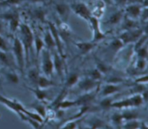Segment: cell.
<instances>
[{
  "mask_svg": "<svg viewBox=\"0 0 148 129\" xmlns=\"http://www.w3.org/2000/svg\"><path fill=\"white\" fill-rule=\"evenodd\" d=\"M22 32H23V38H24V43L25 45L26 50H27V52L28 48H31L32 43H33V34H32L30 29L26 25H23V26H22Z\"/></svg>",
  "mask_w": 148,
  "mask_h": 129,
  "instance_id": "obj_1",
  "label": "cell"
},
{
  "mask_svg": "<svg viewBox=\"0 0 148 129\" xmlns=\"http://www.w3.org/2000/svg\"><path fill=\"white\" fill-rule=\"evenodd\" d=\"M14 51L16 56H17V61H18L19 66L20 69L23 70V46L19 39L16 38L14 40Z\"/></svg>",
  "mask_w": 148,
  "mask_h": 129,
  "instance_id": "obj_2",
  "label": "cell"
},
{
  "mask_svg": "<svg viewBox=\"0 0 148 129\" xmlns=\"http://www.w3.org/2000/svg\"><path fill=\"white\" fill-rule=\"evenodd\" d=\"M74 9H75V12H76L78 15L80 16V17L86 19V20L90 19V12L88 7H87L85 4H83V3L77 4L76 5H75V7H74Z\"/></svg>",
  "mask_w": 148,
  "mask_h": 129,
  "instance_id": "obj_3",
  "label": "cell"
},
{
  "mask_svg": "<svg viewBox=\"0 0 148 129\" xmlns=\"http://www.w3.org/2000/svg\"><path fill=\"white\" fill-rule=\"evenodd\" d=\"M4 18L7 19L10 21V27H11V30L12 31H14V30L17 29V26L19 25V17H18V14H4Z\"/></svg>",
  "mask_w": 148,
  "mask_h": 129,
  "instance_id": "obj_4",
  "label": "cell"
},
{
  "mask_svg": "<svg viewBox=\"0 0 148 129\" xmlns=\"http://www.w3.org/2000/svg\"><path fill=\"white\" fill-rule=\"evenodd\" d=\"M141 30H137V31L133 32V33H124L121 36V38L124 43H128V42L135 40L137 38H139L141 35Z\"/></svg>",
  "mask_w": 148,
  "mask_h": 129,
  "instance_id": "obj_5",
  "label": "cell"
},
{
  "mask_svg": "<svg viewBox=\"0 0 148 129\" xmlns=\"http://www.w3.org/2000/svg\"><path fill=\"white\" fill-rule=\"evenodd\" d=\"M91 20V23H92V25H93L94 30L95 32V40H100L101 38H104V35L103 33H101V31L99 30V28H98V23L97 19L94 18V17H90Z\"/></svg>",
  "mask_w": 148,
  "mask_h": 129,
  "instance_id": "obj_6",
  "label": "cell"
},
{
  "mask_svg": "<svg viewBox=\"0 0 148 129\" xmlns=\"http://www.w3.org/2000/svg\"><path fill=\"white\" fill-rule=\"evenodd\" d=\"M127 10L129 14L132 16V17H137L140 14V12H141L140 6L135 5V4L129 6L127 8Z\"/></svg>",
  "mask_w": 148,
  "mask_h": 129,
  "instance_id": "obj_7",
  "label": "cell"
},
{
  "mask_svg": "<svg viewBox=\"0 0 148 129\" xmlns=\"http://www.w3.org/2000/svg\"><path fill=\"white\" fill-rule=\"evenodd\" d=\"M52 70H53V63L51 59L47 56L43 63V71L46 74L49 75L52 73Z\"/></svg>",
  "mask_w": 148,
  "mask_h": 129,
  "instance_id": "obj_8",
  "label": "cell"
},
{
  "mask_svg": "<svg viewBox=\"0 0 148 129\" xmlns=\"http://www.w3.org/2000/svg\"><path fill=\"white\" fill-rule=\"evenodd\" d=\"M95 85H96V82H94L92 79H86L80 84V87L81 89H85V90H89L92 89Z\"/></svg>",
  "mask_w": 148,
  "mask_h": 129,
  "instance_id": "obj_9",
  "label": "cell"
},
{
  "mask_svg": "<svg viewBox=\"0 0 148 129\" xmlns=\"http://www.w3.org/2000/svg\"><path fill=\"white\" fill-rule=\"evenodd\" d=\"M56 10L62 16H66L69 12V8L66 4H59L56 5Z\"/></svg>",
  "mask_w": 148,
  "mask_h": 129,
  "instance_id": "obj_10",
  "label": "cell"
},
{
  "mask_svg": "<svg viewBox=\"0 0 148 129\" xmlns=\"http://www.w3.org/2000/svg\"><path fill=\"white\" fill-rule=\"evenodd\" d=\"M77 46L83 53H88L90 50H91V49L93 48V45L91 44V43H77Z\"/></svg>",
  "mask_w": 148,
  "mask_h": 129,
  "instance_id": "obj_11",
  "label": "cell"
},
{
  "mask_svg": "<svg viewBox=\"0 0 148 129\" xmlns=\"http://www.w3.org/2000/svg\"><path fill=\"white\" fill-rule=\"evenodd\" d=\"M38 83L39 86L40 87H47L51 86V85H53L52 82L48 80L47 79L44 77H42V76H39L38 79Z\"/></svg>",
  "mask_w": 148,
  "mask_h": 129,
  "instance_id": "obj_12",
  "label": "cell"
},
{
  "mask_svg": "<svg viewBox=\"0 0 148 129\" xmlns=\"http://www.w3.org/2000/svg\"><path fill=\"white\" fill-rule=\"evenodd\" d=\"M119 90L118 87L115 86V85H108L105 87L103 90V94L105 95H110V94L114 93V92H117Z\"/></svg>",
  "mask_w": 148,
  "mask_h": 129,
  "instance_id": "obj_13",
  "label": "cell"
},
{
  "mask_svg": "<svg viewBox=\"0 0 148 129\" xmlns=\"http://www.w3.org/2000/svg\"><path fill=\"white\" fill-rule=\"evenodd\" d=\"M93 99V96L92 95H84L82 98H79L78 101H77L76 104H79V105H85L88 102H91Z\"/></svg>",
  "mask_w": 148,
  "mask_h": 129,
  "instance_id": "obj_14",
  "label": "cell"
},
{
  "mask_svg": "<svg viewBox=\"0 0 148 129\" xmlns=\"http://www.w3.org/2000/svg\"><path fill=\"white\" fill-rule=\"evenodd\" d=\"M45 41H46V43L49 48H53L56 46L53 38H52V36L51 35L49 32L46 33V36H45Z\"/></svg>",
  "mask_w": 148,
  "mask_h": 129,
  "instance_id": "obj_15",
  "label": "cell"
},
{
  "mask_svg": "<svg viewBox=\"0 0 148 129\" xmlns=\"http://www.w3.org/2000/svg\"><path fill=\"white\" fill-rule=\"evenodd\" d=\"M122 17V13L121 12H118L115 13V14H113L112 16L110 18V23H112V24H115L117 23L120 20V19Z\"/></svg>",
  "mask_w": 148,
  "mask_h": 129,
  "instance_id": "obj_16",
  "label": "cell"
},
{
  "mask_svg": "<svg viewBox=\"0 0 148 129\" xmlns=\"http://www.w3.org/2000/svg\"><path fill=\"white\" fill-rule=\"evenodd\" d=\"M38 74L36 70H31L29 72V78L33 81V82H38Z\"/></svg>",
  "mask_w": 148,
  "mask_h": 129,
  "instance_id": "obj_17",
  "label": "cell"
},
{
  "mask_svg": "<svg viewBox=\"0 0 148 129\" xmlns=\"http://www.w3.org/2000/svg\"><path fill=\"white\" fill-rule=\"evenodd\" d=\"M23 0H4L0 2V5H14L17 4Z\"/></svg>",
  "mask_w": 148,
  "mask_h": 129,
  "instance_id": "obj_18",
  "label": "cell"
},
{
  "mask_svg": "<svg viewBox=\"0 0 148 129\" xmlns=\"http://www.w3.org/2000/svg\"><path fill=\"white\" fill-rule=\"evenodd\" d=\"M0 61H1L2 63H4V64H7V65L10 64L9 57L7 56V55L5 53H4V52L0 51Z\"/></svg>",
  "mask_w": 148,
  "mask_h": 129,
  "instance_id": "obj_19",
  "label": "cell"
},
{
  "mask_svg": "<svg viewBox=\"0 0 148 129\" xmlns=\"http://www.w3.org/2000/svg\"><path fill=\"white\" fill-rule=\"evenodd\" d=\"M50 27H51V32H52V33H53V36H54L55 38H55V39H56V44L57 45V46H58V48H59V51H61V48H60V42H59V37H58L57 33H56V29H55L54 26H53V25L51 24H51H50Z\"/></svg>",
  "mask_w": 148,
  "mask_h": 129,
  "instance_id": "obj_20",
  "label": "cell"
},
{
  "mask_svg": "<svg viewBox=\"0 0 148 129\" xmlns=\"http://www.w3.org/2000/svg\"><path fill=\"white\" fill-rule=\"evenodd\" d=\"M36 51H37V54H38L39 52L40 51L41 48L43 46V43L40 38L37 37L36 39Z\"/></svg>",
  "mask_w": 148,
  "mask_h": 129,
  "instance_id": "obj_21",
  "label": "cell"
},
{
  "mask_svg": "<svg viewBox=\"0 0 148 129\" xmlns=\"http://www.w3.org/2000/svg\"><path fill=\"white\" fill-rule=\"evenodd\" d=\"M77 81V74H72L70 77L69 78L67 81V85L68 86H72V85H75Z\"/></svg>",
  "mask_w": 148,
  "mask_h": 129,
  "instance_id": "obj_22",
  "label": "cell"
},
{
  "mask_svg": "<svg viewBox=\"0 0 148 129\" xmlns=\"http://www.w3.org/2000/svg\"><path fill=\"white\" fill-rule=\"evenodd\" d=\"M55 66H56V70L58 71L59 74H61V71H62V61L59 59V58L58 56L55 57Z\"/></svg>",
  "mask_w": 148,
  "mask_h": 129,
  "instance_id": "obj_23",
  "label": "cell"
},
{
  "mask_svg": "<svg viewBox=\"0 0 148 129\" xmlns=\"http://www.w3.org/2000/svg\"><path fill=\"white\" fill-rule=\"evenodd\" d=\"M112 48L115 50H118L120 48H121V46H123L122 44V42L119 40H115L114 42L112 43Z\"/></svg>",
  "mask_w": 148,
  "mask_h": 129,
  "instance_id": "obj_24",
  "label": "cell"
},
{
  "mask_svg": "<svg viewBox=\"0 0 148 129\" xmlns=\"http://www.w3.org/2000/svg\"><path fill=\"white\" fill-rule=\"evenodd\" d=\"M76 104V102H69V101H66V102H63L62 103H61L59 105V107L63 108H69V107L72 106V105H75Z\"/></svg>",
  "mask_w": 148,
  "mask_h": 129,
  "instance_id": "obj_25",
  "label": "cell"
},
{
  "mask_svg": "<svg viewBox=\"0 0 148 129\" xmlns=\"http://www.w3.org/2000/svg\"><path fill=\"white\" fill-rule=\"evenodd\" d=\"M8 79L12 83H17L18 82V77L17 76V75L13 74H8Z\"/></svg>",
  "mask_w": 148,
  "mask_h": 129,
  "instance_id": "obj_26",
  "label": "cell"
},
{
  "mask_svg": "<svg viewBox=\"0 0 148 129\" xmlns=\"http://www.w3.org/2000/svg\"><path fill=\"white\" fill-rule=\"evenodd\" d=\"M0 49L4 51L7 50V44H6L5 41H4V40L1 37H0Z\"/></svg>",
  "mask_w": 148,
  "mask_h": 129,
  "instance_id": "obj_27",
  "label": "cell"
},
{
  "mask_svg": "<svg viewBox=\"0 0 148 129\" xmlns=\"http://www.w3.org/2000/svg\"><path fill=\"white\" fill-rule=\"evenodd\" d=\"M91 76H92V78L93 79H100L101 76V73H100L99 71L98 70H94L93 72L91 73Z\"/></svg>",
  "mask_w": 148,
  "mask_h": 129,
  "instance_id": "obj_28",
  "label": "cell"
},
{
  "mask_svg": "<svg viewBox=\"0 0 148 129\" xmlns=\"http://www.w3.org/2000/svg\"><path fill=\"white\" fill-rule=\"evenodd\" d=\"M35 92H36V96H37L38 98L39 99H40V100L44 99V98H46V93H45L44 92H43V91L36 90Z\"/></svg>",
  "mask_w": 148,
  "mask_h": 129,
  "instance_id": "obj_29",
  "label": "cell"
},
{
  "mask_svg": "<svg viewBox=\"0 0 148 129\" xmlns=\"http://www.w3.org/2000/svg\"><path fill=\"white\" fill-rule=\"evenodd\" d=\"M123 117H124L127 119H133V118H135L136 115L134 113H127L123 115Z\"/></svg>",
  "mask_w": 148,
  "mask_h": 129,
  "instance_id": "obj_30",
  "label": "cell"
},
{
  "mask_svg": "<svg viewBox=\"0 0 148 129\" xmlns=\"http://www.w3.org/2000/svg\"><path fill=\"white\" fill-rule=\"evenodd\" d=\"M139 55L143 58L147 57V50H146V48H142L141 50H140V51H139Z\"/></svg>",
  "mask_w": 148,
  "mask_h": 129,
  "instance_id": "obj_31",
  "label": "cell"
},
{
  "mask_svg": "<svg viewBox=\"0 0 148 129\" xmlns=\"http://www.w3.org/2000/svg\"><path fill=\"white\" fill-rule=\"evenodd\" d=\"M137 125H138V124H137V122H132V123H131V124H128V125L126 126V128H137Z\"/></svg>",
  "mask_w": 148,
  "mask_h": 129,
  "instance_id": "obj_32",
  "label": "cell"
},
{
  "mask_svg": "<svg viewBox=\"0 0 148 129\" xmlns=\"http://www.w3.org/2000/svg\"><path fill=\"white\" fill-rule=\"evenodd\" d=\"M110 103H111V100H103L102 102V103H101V105H103V106L104 107V108H107V107L110 106Z\"/></svg>",
  "mask_w": 148,
  "mask_h": 129,
  "instance_id": "obj_33",
  "label": "cell"
},
{
  "mask_svg": "<svg viewBox=\"0 0 148 129\" xmlns=\"http://www.w3.org/2000/svg\"><path fill=\"white\" fill-rule=\"evenodd\" d=\"M36 110H37L38 112L40 114H41L42 115H45V109L43 107L39 106L36 108Z\"/></svg>",
  "mask_w": 148,
  "mask_h": 129,
  "instance_id": "obj_34",
  "label": "cell"
},
{
  "mask_svg": "<svg viewBox=\"0 0 148 129\" xmlns=\"http://www.w3.org/2000/svg\"><path fill=\"white\" fill-rule=\"evenodd\" d=\"M114 121H116V122H119L120 121H121V118H122V116H121V115H115L114 116Z\"/></svg>",
  "mask_w": 148,
  "mask_h": 129,
  "instance_id": "obj_35",
  "label": "cell"
},
{
  "mask_svg": "<svg viewBox=\"0 0 148 129\" xmlns=\"http://www.w3.org/2000/svg\"><path fill=\"white\" fill-rule=\"evenodd\" d=\"M145 66V62L144 61H140L138 63V67L139 68H144Z\"/></svg>",
  "mask_w": 148,
  "mask_h": 129,
  "instance_id": "obj_36",
  "label": "cell"
},
{
  "mask_svg": "<svg viewBox=\"0 0 148 129\" xmlns=\"http://www.w3.org/2000/svg\"><path fill=\"white\" fill-rule=\"evenodd\" d=\"M75 128V123H72V124H68V125L66 126V127H65V128Z\"/></svg>",
  "mask_w": 148,
  "mask_h": 129,
  "instance_id": "obj_37",
  "label": "cell"
},
{
  "mask_svg": "<svg viewBox=\"0 0 148 129\" xmlns=\"http://www.w3.org/2000/svg\"><path fill=\"white\" fill-rule=\"evenodd\" d=\"M98 67H99V69H101V70L102 71V72H105L106 70V69H107V68L106 67V66H104L103 65H99V66H98Z\"/></svg>",
  "mask_w": 148,
  "mask_h": 129,
  "instance_id": "obj_38",
  "label": "cell"
},
{
  "mask_svg": "<svg viewBox=\"0 0 148 129\" xmlns=\"http://www.w3.org/2000/svg\"><path fill=\"white\" fill-rule=\"evenodd\" d=\"M142 0H127V2L129 3H138L141 2Z\"/></svg>",
  "mask_w": 148,
  "mask_h": 129,
  "instance_id": "obj_39",
  "label": "cell"
},
{
  "mask_svg": "<svg viewBox=\"0 0 148 129\" xmlns=\"http://www.w3.org/2000/svg\"><path fill=\"white\" fill-rule=\"evenodd\" d=\"M134 25V23H132V21H130V20H127V26L128 27H132V26Z\"/></svg>",
  "mask_w": 148,
  "mask_h": 129,
  "instance_id": "obj_40",
  "label": "cell"
},
{
  "mask_svg": "<svg viewBox=\"0 0 148 129\" xmlns=\"http://www.w3.org/2000/svg\"><path fill=\"white\" fill-rule=\"evenodd\" d=\"M35 120H33V121H31V120H30V122L31 123V124H35ZM35 126V128H38L39 127V124H38V123H36V125H33Z\"/></svg>",
  "mask_w": 148,
  "mask_h": 129,
  "instance_id": "obj_41",
  "label": "cell"
},
{
  "mask_svg": "<svg viewBox=\"0 0 148 129\" xmlns=\"http://www.w3.org/2000/svg\"><path fill=\"white\" fill-rule=\"evenodd\" d=\"M116 1H117V2H119V4H124L127 2V0H116Z\"/></svg>",
  "mask_w": 148,
  "mask_h": 129,
  "instance_id": "obj_42",
  "label": "cell"
},
{
  "mask_svg": "<svg viewBox=\"0 0 148 129\" xmlns=\"http://www.w3.org/2000/svg\"><path fill=\"white\" fill-rule=\"evenodd\" d=\"M2 30H3V25L2 24H1V23H0V33L2 32Z\"/></svg>",
  "mask_w": 148,
  "mask_h": 129,
  "instance_id": "obj_43",
  "label": "cell"
},
{
  "mask_svg": "<svg viewBox=\"0 0 148 129\" xmlns=\"http://www.w3.org/2000/svg\"><path fill=\"white\" fill-rule=\"evenodd\" d=\"M32 1H40V0H31Z\"/></svg>",
  "mask_w": 148,
  "mask_h": 129,
  "instance_id": "obj_44",
  "label": "cell"
}]
</instances>
